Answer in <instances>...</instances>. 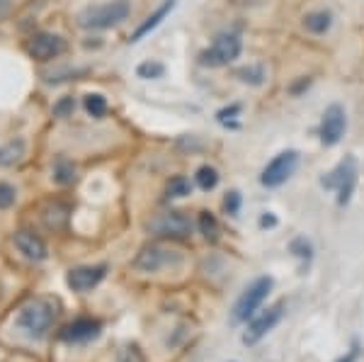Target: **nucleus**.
Here are the masks:
<instances>
[{
  "label": "nucleus",
  "instance_id": "f257e3e1",
  "mask_svg": "<svg viewBox=\"0 0 364 362\" xmlns=\"http://www.w3.org/2000/svg\"><path fill=\"white\" fill-rule=\"evenodd\" d=\"M132 13L129 0H109L102 5H90L78 15V25L85 29H109L119 22H124Z\"/></svg>",
  "mask_w": 364,
  "mask_h": 362
},
{
  "label": "nucleus",
  "instance_id": "f03ea898",
  "mask_svg": "<svg viewBox=\"0 0 364 362\" xmlns=\"http://www.w3.org/2000/svg\"><path fill=\"white\" fill-rule=\"evenodd\" d=\"M54 316H56V312L51 302L34 299V302H29L27 307L20 309V314H17V326H20L29 338L39 341V338H44L51 331Z\"/></svg>",
  "mask_w": 364,
  "mask_h": 362
},
{
  "label": "nucleus",
  "instance_id": "7ed1b4c3",
  "mask_svg": "<svg viewBox=\"0 0 364 362\" xmlns=\"http://www.w3.org/2000/svg\"><path fill=\"white\" fill-rule=\"evenodd\" d=\"M321 185L328 190H336L338 204L345 207V204L352 200V192H355V185H357V161L352 159V156H345L336 166V171L328 173L326 178L321 180Z\"/></svg>",
  "mask_w": 364,
  "mask_h": 362
},
{
  "label": "nucleus",
  "instance_id": "20e7f679",
  "mask_svg": "<svg viewBox=\"0 0 364 362\" xmlns=\"http://www.w3.org/2000/svg\"><path fill=\"white\" fill-rule=\"evenodd\" d=\"M240 56V37L238 34H216L214 42H211L209 49H204L199 54V63L209 68H221L233 63Z\"/></svg>",
  "mask_w": 364,
  "mask_h": 362
},
{
  "label": "nucleus",
  "instance_id": "39448f33",
  "mask_svg": "<svg viewBox=\"0 0 364 362\" xmlns=\"http://www.w3.org/2000/svg\"><path fill=\"white\" fill-rule=\"evenodd\" d=\"M269 289H272V277H257L255 282H250L248 289L238 297L236 307H233V321L243 324V321L255 316L257 309L262 307V302L267 299Z\"/></svg>",
  "mask_w": 364,
  "mask_h": 362
},
{
  "label": "nucleus",
  "instance_id": "423d86ee",
  "mask_svg": "<svg viewBox=\"0 0 364 362\" xmlns=\"http://www.w3.org/2000/svg\"><path fill=\"white\" fill-rule=\"evenodd\" d=\"M296 166H299L296 151H282V154H277L265 166V171L260 175V183L265 185V188H279V185H284L287 180L294 175Z\"/></svg>",
  "mask_w": 364,
  "mask_h": 362
},
{
  "label": "nucleus",
  "instance_id": "0eeeda50",
  "mask_svg": "<svg viewBox=\"0 0 364 362\" xmlns=\"http://www.w3.org/2000/svg\"><path fill=\"white\" fill-rule=\"evenodd\" d=\"M149 231L161 238H187L192 231V221L182 212H163L149 221Z\"/></svg>",
  "mask_w": 364,
  "mask_h": 362
},
{
  "label": "nucleus",
  "instance_id": "6e6552de",
  "mask_svg": "<svg viewBox=\"0 0 364 362\" xmlns=\"http://www.w3.org/2000/svg\"><path fill=\"white\" fill-rule=\"evenodd\" d=\"M282 316H284V302H277V304L267 307L262 314L252 316L250 324H248V331L243 334V343L245 346H255L257 341H262V338H265L269 331L279 324Z\"/></svg>",
  "mask_w": 364,
  "mask_h": 362
},
{
  "label": "nucleus",
  "instance_id": "1a4fd4ad",
  "mask_svg": "<svg viewBox=\"0 0 364 362\" xmlns=\"http://www.w3.org/2000/svg\"><path fill=\"white\" fill-rule=\"evenodd\" d=\"M63 51H66V42L54 32H37L27 42V54L34 61H54Z\"/></svg>",
  "mask_w": 364,
  "mask_h": 362
},
{
  "label": "nucleus",
  "instance_id": "9d476101",
  "mask_svg": "<svg viewBox=\"0 0 364 362\" xmlns=\"http://www.w3.org/2000/svg\"><path fill=\"white\" fill-rule=\"evenodd\" d=\"M348 129V117L340 105H331L321 119V142L326 146H336Z\"/></svg>",
  "mask_w": 364,
  "mask_h": 362
},
{
  "label": "nucleus",
  "instance_id": "9b49d317",
  "mask_svg": "<svg viewBox=\"0 0 364 362\" xmlns=\"http://www.w3.org/2000/svg\"><path fill=\"white\" fill-rule=\"evenodd\" d=\"M170 262H180V255H175V250H166L161 246H146L141 248V253L134 260V267L141 272H158L161 267L170 265Z\"/></svg>",
  "mask_w": 364,
  "mask_h": 362
},
{
  "label": "nucleus",
  "instance_id": "f8f14e48",
  "mask_svg": "<svg viewBox=\"0 0 364 362\" xmlns=\"http://www.w3.org/2000/svg\"><path fill=\"white\" fill-rule=\"evenodd\" d=\"M107 275V265H83V267H73L68 272L66 282L73 292H90L92 287H97L100 282Z\"/></svg>",
  "mask_w": 364,
  "mask_h": 362
},
{
  "label": "nucleus",
  "instance_id": "ddd939ff",
  "mask_svg": "<svg viewBox=\"0 0 364 362\" xmlns=\"http://www.w3.org/2000/svg\"><path fill=\"white\" fill-rule=\"evenodd\" d=\"M100 329H102V326H100V321L95 319H78L61 331V338L66 343H87L100 336Z\"/></svg>",
  "mask_w": 364,
  "mask_h": 362
},
{
  "label": "nucleus",
  "instance_id": "4468645a",
  "mask_svg": "<svg viewBox=\"0 0 364 362\" xmlns=\"http://www.w3.org/2000/svg\"><path fill=\"white\" fill-rule=\"evenodd\" d=\"M15 246L27 260H37L39 262V260L46 258V243L34 231H27V229L17 231L15 233Z\"/></svg>",
  "mask_w": 364,
  "mask_h": 362
},
{
  "label": "nucleus",
  "instance_id": "2eb2a0df",
  "mask_svg": "<svg viewBox=\"0 0 364 362\" xmlns=\"http://www.w3.org/2000/svg\"><path fill=\"white\" fill-rule=\"evenodd\" d=\"M173 8H175V0H163V3L156 8V13H151L144 22H141V25H139L136 29H134V34L129 37V42H132V44H134V42H141V39H144L146 34L154 32V29H156L158 25H161V22L166 20V17H168L170 13H173Z\"/></svg>",
  "mask_w": 364,
  "mask_h": 362
},
{
  "label": "nucleus",
  "instance_id": "dca6fc26",
  "mask_svg": "<svg viewBox=\"0 0 364 362\" xmlns=\"http://www.w3.org/2000/svg\"><path fill=\"white\" fill-rule=\"evenodd\" d=\"M333 25V15L326 13V10H316V13H309L304 17V27L314 34H326Z\"/></svg>",
  "mask_w": 364,
  "mask_h": 362
},
{
  "label": "nucleus",
  "instance_id": "f3484780",
  "mask_svg": "<svg viewBox=\"0 0 364 362\" xmlns=\"http://www.w3.org/2000/svg\"><path fill=\"white\" fill-rule=\"evenodd\" d=\"M22 154H25V142L22 139L0 146V166H13L15 161L22 159Z\"/></svg>",
  "mask_w": 364,
  "mask_h": 362
},
{
  "label": "nucleus",
  "instance_id": "a211bd4d",
  "mask_svg": "<svg viewBox=\"0 0 364 362\" xmlns=\"http://www.w3.org/2000/svg\"><path fill=\"white\" fill-rule=\"evenodd\" d=\"M199 229H202V233H204V238L207 241H219V221H216V217L211 212H202L199 214Z\"/></svg>",
  "mask_w": 364,
  "mask_h": 362
},
{
  "label": "nucleus",
  "instance_id": "6ab92c4d",
  "mask_svg": "<svg viewBox=\"0 0 364 362\" xmlns=\"http://www.w3.org/2000/svg\"><path fill=\"white\" fill-rule=\"evenodd\" d=\"M85 110L90 117L102 119V117L107 115V100H105V95H100V92H90V95H85Z\"/></svg>",
  "mask_w": 364,
  "mask_h": 362
},
{
  "label": "nucleus",
  "instance_id": "aec40b11",
  "mask_svg": "<svg viewBox=\"0 0 364 362\" xmlns=\"http://www.w3.org/2000/svg\"><path fill=\"white\" fill-rule=\"evenodd\" d=\"M54 180L58 185H68L75 180V166L66 159H58L54 163Z\"/></svg>",
  "mask_w": 364,
  "mask_h": 362
},
{
  "label": "nucleus",
  "instance_id": "412c9836",
  "mask_svg": "<svg viewBox=\"0 0 364 362\" xmlns=\"http://www.w3.org/2000/svg\"><path fill=\"white\" fill-rule=\"evenodd\" d=\"M216 183H219V173H216V168L202 166V168L197 171V185H199V188H202L204 192L214 190V188H216Z\"/></svg>",
  "mask_w": 364,
  "mask_h": 362
},
{
  "label": "nucleus",
  "instance_id": "4be33fe9",
  "mask_svg": "<svg viewBox=\"0 0 364 362\" xmlns=\"http://www.w3.org/2000/svg\"><path fill=\"white\" fill-rule=\"evenodd\" d=\"M166 192H168V197H187L192 192V185L185 175H175V178H170Z\"/></svg>",
  "mask_w": 364,
  "mask_h": 362
},
{
  "label": "nucleus",
  "instance_id": "5701e85b",
  "mask_svg": "<svg viewBox=\"0 0 364 362\" xmlns=\"http://www.w3.org/2000/svg\"><path fill=\"white\" fill-rule=\"evenodd\" d=\"M163 73H166V66L158 61H144V63H139V68H136L139 78H146V80L163 78Z\"/></svg>",
  "mask_w": 364,
  "mask_h": 362
},
{
  "label": "nucleus",
  "instance_id": "b1692460",
  "mask_svg": "<svg viewBox=\"0 0 364 362\" xmlns=\"http://www.w3.org/2000/svg\"><path fill=\"white\" fill-rule=\"evenodd\" d=\"M238 78L243 83H252V85H260L262 78H265V71L260 66H250V68H240L238 71Z\"/></svg>",
  "mask_w": 364,
  "mask_h": 362
},
{
  "label": "nucleus",
  "instance_id": "393cba45",
  "mask_svg": "<svg viewBox=\"0 0 364 362\" xmlns=\"http://www.w3.org/2000/svg\"><path fill=\"white\" fill-rule=\"evenodd\" d=\"M73 110H75V100L70 95L61 97L58 102H54V117H58V119H66V117L73 115Z\"/></svg>",
  "mask_w": 364,
  "mask_h": 362
},
{
  "label": "nucleus",
  "instance_id": "a878e982",
  "mask_svg": "<svg viewBox=\"0 0 364 362\" xmlns=\"http://www.w3.org/2000/svg\"><path fill=\"white\" fill-rule=\"evenodd\" d=\"M17 200V192L13 185H8V183H0V209H8V207H13Z\"/></svg>",
  "mask_w": 364,
  "mask_h": 362
},
{
  "label": "nucleus",
  "instance_id": "bb28decb",
  "mask_svg": "<svg viewBox=\"0 0 364 362\" xmlns=\"http://www.w3.org/2000/svg\"><path fill=\"white\" fill-rule=\"evenodd\" d=\"M224 209L228 214H233V217H236L238 209H240V195H238V192H228L226 200H224Z\"/></svg>",
  "mask_w": 364,
  "mask_h": 362
},
{
  "label": "nucleus",
  "instance_id": "cd10ccee",
  "mask_svg": "<svg viewBox=\"0 0 364 362\" xmlns=\"http://www.w3.org/2000/svg\"><path fill=\"white\" fill-rule=\"evenodd\" d=\"M357 355H360V350H357V348H352L348 355H343V358L336 360V362H357Z\"/></svg>",
  "mask_w": 364,
  "mask_h": 362
},
{
  "label": "nucleus",
  "instance_id": "c85d7f7f",
  "mask_svg": "<svg viewBox=\"0 0 364 362\" xmlns=\"http://www.w3.org/2000/svg\"><path fill=\"white\" fill-rule=\"evenodd\" d=\"M10 5H13L10 0H0V17H5L10 13Z\"/></svg>",
  "mask_w": 364,
  "mask_h": 362
},
{
  "label": "nucleus",
  "instance_id": "c756f323",
  "mask_svg": "<svg viewBox=\"0 0 364 362\" xmlns=\"http://www.w3.org/2000/svg\"><path fill=\"white\" fill-rule=\"evenodd\" d=\"M260 224H262V226H267V224H269V226H274L277 221H274V217H262V219H260Z\"/></svg>",
  "mask_w": 364,
  "mask_h": 362
}]
</instances>
